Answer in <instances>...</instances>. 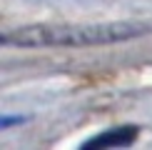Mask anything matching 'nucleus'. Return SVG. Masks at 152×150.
Returning a JSON list of instances; mask_svg holds the SVG:
<instances>
[{"instance_id": "obj_2", "label": "nucleus", "mask_w": 152, "mask_h": 150, "mask_svg": "<svg viewBox=\"0 0 152 150\" xmlns=\"http://www.w3.org/2000/svg\"><path fill=\"white\" fill-rule=\"evenodd\" d=\"M135 138H137L135 125H120V128H112V130L92 135L90 140H85L80 148H87V150H95V148H122V145L135 143Z\"/></svg>"}, {"instance_id": "obj_3", "label": "nucleus", "mask_w": 152, "mask_h": 150, "mask_svg": "<svg viewBox=\"0 0 152 150\" xmlns=\"http://www.w3.org/2000/svg\"><path fill=\"white\" fill-rule=\"evenodd\" d=\"M28 123V115H0V130L5 128H15V125Z\"/></svg>"}, {"instance_id": "obj_1", "label": "nucleus", "mask_w": 152, "mask_h": 150, "mask_svg": "<svg viewBox=\"0 0 152 150\" xmlns=\"http://www.w3.org/2000/svg\"><path fill=\"white\" fill-rule=\"evenodd\" d=\"M152 33V23L142 20H110V23H67V25H28L0 33V45L18 48H90L137 40Z\"/></svg>"}]
</instances>
